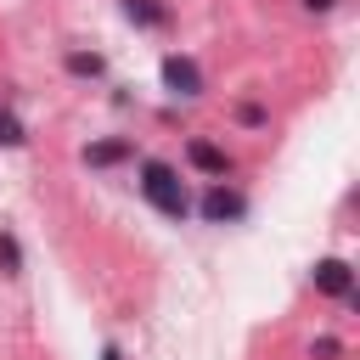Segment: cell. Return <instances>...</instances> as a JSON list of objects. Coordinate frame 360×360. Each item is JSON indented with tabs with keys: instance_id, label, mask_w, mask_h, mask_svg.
I'll return each instance as SVG.
<instances>
[{
	"instance_id": "7c38bea8",
	"label": "cell",
	"mask_w": 360,
	"mask_h": 360,
	"mask_svg": "<svg viewBox=\"0 0 360 360\" xmlns=\"http://www.w3.org/2000/svg\"><path fill=\"white\" fill-rule=\"evenodd\" d=\"M304 6H309V11H332L338 0H304Z\"/></svg>"
},
{
	"instance_id": "52a82bcc",
	"label": "cell",
	"mask_w": 360,
	"mask_h": 360,
	"mask_svg": "<svg viewBox=\"0 0 360 360\" xmlns=\"http://www.w3.org/2000/svg\"><path fill=\"white\" fill-rule=\"evenodd\" d=\"M135 146L129 141H96V146H84V163H96V169H107V163H124Z\"/></svg>"
},
{
	"instance_id": "277c9868",
	"label": "cell",
	"mask_w": 360,
	"mask_h": 360,
	"mask_svg": "<svg viewBox=\"0 0 360 360\" xmlns=\"http://www.w3.org/2000/svg\"><path fill=\"white\" fill-rule=\"evenodd\" d=\"M315 292H326V298H354V270H349L343 259H321V264H315Z\"/></svg>"
},
{
	"instance_id": "ba28073f",
	"label": "cell",
	"mask_w": 360,
	"mask_h": 360,
	"mask_svg": "<svg viewBox=\"0 0 360 360\" xmlns=\"http://www.w3.org/2000/svg\"><path fill=\"white\" fill-rule=\"evenodd\" d=\"M68 73L96 79V73H101V56H96V51H68Z\"/></svg>"
},
{
	"instance_id": "8fae6325",
	"label": "cell",
	"mask_w": 360,
	"mask_h": 360,
	"mask_svg": "<svg viewBox=\"0 0 360 360\" xmlns=\"http://www.w3.org/2000/svg\"><path fill=\"white\" fill-rule=\"evenodd\" d=\"M236 118H242V124H248V129H259V124H264V118H270V112H264V107H259V101H242V107H236Z\"/></svg>"
},
{
	"instance_id": "6da1fadb",
	"label": "cell",
	"mask_w": 360,
	"mask_h": 360,
	"mask_svg": "<svg viewBox=\"0 0 360 360\" xmlns=\"http://www.w3.org/2000/svg\"><path fill=\"white\" fill-rule=\"evenodd\" d=\"M141 197H146L163 219H186V214H191L186 180H180L174 163H163V158H146V163H141Z\"/></svg>"
},
{
	"instance_id": "7a4b0ae2",
	"label": "cell",
	"mask_w": 360,
	"mask_h": 360,
	"mask_svg": "<svg viewBox=\"0 0 360 360\" xmlns=\"http://www.w3.org/2000/svg\"><path fill=\"white\" fill-rule=\"evenodd\" d=\"M197 208H202V219H208V225H225V219H242V208H248V202H242L231 186H219V180H214V186L202 191V202H197Z\"/></svg>"
},
{
	"instance_id": "4fadbf2b",
	"label": "cell",
	"mask_w": 360,
	"mask_h": 360,
	"mask_svg": "<svg viewBox=\"0 0 360 360\" xmlns=\"http://www.w3.org/2000/svg\"><path fill=\"white\" fill-rule=\"evenodd\" d=\"M101 360H124V354H118V349H112V343H107V349H101Z\"/></svg>"
},
{
	"instance_id": "9c48e42d",
	"label": "cell",
	"mask_w": 360,
	"mask_h": 360,
	"mask_svg": "<svg viewBox=\"0 0 360 360\" xmlns=\"http://www.w3.org/2000/svg\"><path fill=\"white\" fill-rule=\"evenodd\" d=\"M28 135H22V124H17V112H6L0 107V146H22Z\"/></svg>"
},
{
	"instance_id": "8992f818",
	"label": "cell",
	"mask_w": 360,
	"mask_h": 360,
	"mask_svg": "<svg viewBox=\"0 0 360 360\" xmlns=\"http://www.w3.org/2000/svg\"><path fill=\"white\" fill-rule=\"evenodd\" d=\"M124 17L141 22V28H163L169 22V6L163 0H124Z\"/></svg>"
},
{
	"instance_id": "5b68a950",
	"label": "cell",
	"mask_w": 360,
	"mask_h": 360,
	"mask_svg": "<svg viewBox=\"0 0 360 360\" xmlns=\"http://www.w3.org/2000/svg\"><path fill=\"white\" fill-rule=\"evenodd\" d=\"M186 158H191V169H202V174H214V180H225V174H231V152H225V146H214V141H191V146H186Z\"/></svg>"
},
{
	"instance_id": "30bf717a",
	"label": "cell",
	"mask_w": 360,
	"mask_h": 360,
	"mask_svg": "<svg viewBox=\"0 0 360 360\" xmlns=\"http://www.w3.org/2000/svg\"><path fill=\"white\" fill-rule=\"evenodd\" d=\"M0 264H6V276H17V270H22V253H17V236H0Z\"/></svg>"
},
{
	"instance_id": "3957f363",
	"label": "cell",
	"mask_w": 360,
	"mask_h": 360,
	"mask_svg": "<svg viewBox=\"0 0 360 360\" xmlns=\"http://www.w3.org/2000/svg\"><path fill=\"white\" fill-rule=\"evenodd\" d=\"M163 84L174 90V96H202V73H197V62L191 56H163Z\"/></svg>"
}]
</instances>
